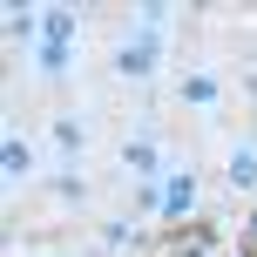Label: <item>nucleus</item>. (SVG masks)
<instances>
[{
	"mask_svg": "<svg viewBox=\"0 0 257 257\" xmlns=\"http://www.w3.org/2000/svg\"><path fill=\"white\" fill-rule=\"evenodd\" d=\"M0 21H7V41H34V27H41V14H34V7H21V0H14V7L0 14Z\"/></svg>",
	"mask_w": 257,
	"mask_h": 257,
	"instance_id": "423d86ee",
	"label": "nucleus"
},
{
	"mask_svg": "<svg viewBox=\"0 0 257 257\" xmlns=\"http://www.w3.org/2000/svg\"><path fill=\"white\" fill-rule=\"evenodd\" d=\"M41 41H48V48H68V41H75V14L48 7V14H41Z\"/></svg>",
	"mask_w": 257,
	"mask_h": 257,
	"instance_id": "20e7f679",
	"label": "nucleus"
},
{
	"mask_svg": "<svg viewBox=\"0 0 257 257\" xmlns=\"http://www.w3.org/2000/svg\"><path fill=\"white\" fill-rule=\"evenodd\" d=\"M41 68H48V81H68L61 68H68V48H48V41H41Z\"/></svg>",
	"mask_w": 257,
	"mask_h": 257,
	"instance_id": "9d476101",
	"label": "nucleus"
},
{
	"mask_svg": "<svg viewBox=\"0 0 257 257\" xmlns=\"http://www.w3.org/2000/svg\"><path fill=\"white\" fill-rule=\"evenodd\" d=\"M54 196H61V203H88V176H81V169H61V176H54Z\"/></svg>",
	"mask_w": 257,
	"mask_h": 257,
	"instance_id": "0eeeda50",
	"label": "nucleus"
},
{
	"mask_svg": "<svg viewBox=\"0 0 257 257\" xmlns=\"http://www.w3.org/2000/svg\"><path fill=\"white\" fill-rule=\"evenodd\" d=\"M48 142H54L61 156H75L81 142H88V115H54V122H48Z\"/></svg>",
	"mask_w": 257,
	"mask_h": 257,
	"instance_id": "7ed1b4c3",
	"label": "nucleus"
},
{
	"mask_svg": "<svg viewBox=\"0 0 257 257\" xmlns=\"http://www.w3.org/2000/svg\"><path fill=\"white\" fill-rule=\"evenodd\" d=\"M223 183L244 190V196H257V128L230 142V156H223Z\"/></svg>",
	"mask_w": 257,
	"mask_h": 257,
	"instance_id": "f257e3e1",
	"label": "nucleus"
},
{
	"mask_svg": "<svg viewBox=\"0 0 257 257\" xmlns=\"http://www.w3.org/2000/svg\"><path fill=\"white\" fill-rule=\"evenodd\" d=\"M196 217V169L163 176V223H190Z\"/></svg>",
	"mask_w": 257,
	"mask_h": 257,
	"instance_id": "f03ea898",
	"label": "nucleus"
},
{
	"mask_svg": "<svg viewBox=\"0 0 257 257\" xmlns=\"http://www.w3.org/2000/svg\"><path fill=\"white\" fill-rule=\"evenodd\" d=\"M102 250H108V257L136 250V217H108V223H102Z\"/></svg>",
	"mask_w": 257,
	"mask_h": 257,
	"instance_id": "39448f33",
	"label": "nucleus"
},
{
	"mask_svg": "<svg viewBox=\"0 0 257 257\" xmlns=\"http://www.w3.org/2000/svg\"><path fill=\"white\" fill-rule=\"evenodd\" d=\"M0 163H7V176H14V183H21V176H27V169H34V149H27V142H21V136H14V142H7V149H0Z\"/></svg>",
	"mask_w": 257,
	"mask_h": 257,
	"instance_id": "1a4fd4ad",
	"label": "nucleus"
},
{
	"mask_svg": "<svg viewBox=\"0 0 257 257\" xmlns=\"http://www.w3.org/2000/svg\"><path fill=\"white\" fill-rule=\"evenodd\" d=\"M183 102L210 108V102H217V75H183Z\"/></svg>",
	"mask_w": 257,
	"mask_h": 257,
	"instance_id": "6e6552de",
	"label": "nucleus"
},
{
	"mask_svg": "<svg viewBox=\"0 0 257 257\" xmlns=\"http://www.w3.org/2000/svg\"><path fill=\"white\" fill-rule=\"evenodd\" d=\"M244 244H250V257H257V210H250V230H244Z\"/></svg>",
	"mask_w": 257,
	"mask_h": 257,
	"instance_id": "9b49d317",
	"label": "nucleus"
}]
</instances>
